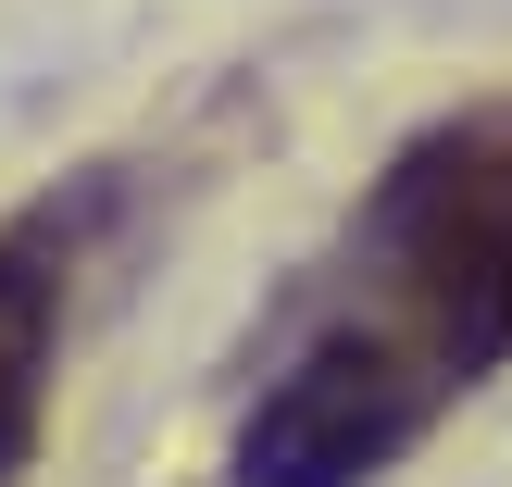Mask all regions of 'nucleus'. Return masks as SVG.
Here are the masks:
<instances>
[{
	"label": "nucleus",
	"instance_id": "obj_1",
	"mask_svg": "<svg viewBox=\"0 0 512 487\" xmlns=\"http://www.w3.org/2000/svg\"><path fill=\"white\" fill-rule=\"evenodd\" d=\"M512 363V100L400 138L288 363L238 425V487H375Z\"/></svg>",
	"mask_w": 512,
	"mask_h": 487
},
{
	"label": "nucleus",
	"instance_id": "obj_2",
	"mask_svg": "<svg viewBox=\"0 0 512 487\" xmlns=\"http://www.w3.org/2000/svg\"><path fill=\"white\" fill-rule=\"evenodd\" d=\"M63 213H13L0 225V487L38 463L50 425V363H63Z\"/></svg>",
	"mask_w": 512,
	"mask_h": 487
}]
</instances>
